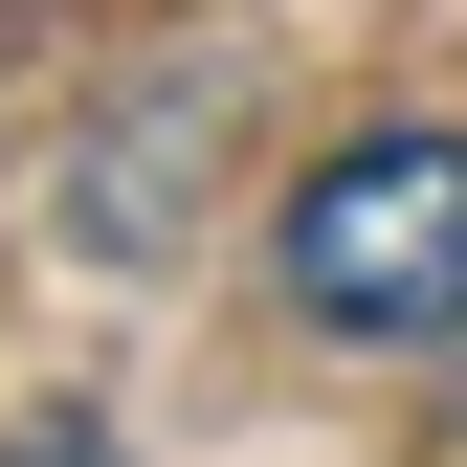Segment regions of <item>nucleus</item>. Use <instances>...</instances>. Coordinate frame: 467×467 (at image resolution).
Masks as SVG:
<instances>
[{"label":"nucleus","instance_id":"obj_1","mask_svg":"<svg viewBox=\"0 0 467 467\" xmlns=\"http://www.w3.org/2000/svg\"><path fill=\"white\" fill-rule=\"evenodd\" d=\"M267 289L312 334H357V357H445L467 334V134L445 111L334 134L312 179H289V223H267Z\"/></svg>","mask_w":467,"mask_h":467}]
</instances>
